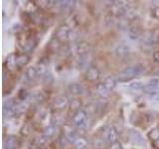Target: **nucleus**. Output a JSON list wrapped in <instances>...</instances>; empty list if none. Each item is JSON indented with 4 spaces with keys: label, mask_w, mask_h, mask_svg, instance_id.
<instances>
[{
    "label": "nucleus",
    "mask_w": 159,
    "mask_h": 149,
    "mask_svg": "<svg viewBox=\"0 0 159 149\" xmlns=\"http://www.w3.org/2000/svg\"><path fill=\"white\" fill-rule=\"evenodd\" d=\"M145 67L142 65H135V66L128 67L125 70H123L118 74L117 81L120 83H126L131 81V79L141 77L142 74L145 73Z\"/></svg>",
    "instance_id": "obj_1"
},
{
    "label": "nucleus",
    "mask_w": 159,
    "mask_h": 149,
    "mask_svg": "<svg viewBox=\"0 0 159 149\" xmlns=\"http://www.w3.org/2000/svg\"><path fill=\"white\" fill-rule=\"evenodd\" d=\"M87 119H88V114L87 112L81 109L77 112H75L72 118L73 125L78 128V129H84L87 125Z\"/></svg>",
    "instance_id": "obj_2"
},
{
    "label": "nucleus",
    "mask_w": 159,
    "mask_h": 149,
    "mask_svg": "<svg viewBox=\"0 0 159 149\" xmlns=\"http://www.w3.org/2000/svg\"><path fill=\"white\" fill-rule=\"evenodd\" d=\"M140 38H141V40H140L141 48H142V50H144V51H146V52L150 51V50L156 45L157 40L152 33L143 34Z\"/></svg>",
    "instance_id": "obj_3"
},
{
    "label": "nucleus",
    "mask_w": 159,
    "mask_h": 149,
    "mask_svg": "<svg viewBox=\"0 0 159 149\" xmlns=\"http://www.w3.org/2000/svg\"><path fill=\"white\" fill-rule=\"evenodd\" d=\"M55 37L59 42H67L69 39H71V27L67 24L59 26L55 33Z\"/></svg>",
    "instance_id": "obj_4"
},
{
    "label": "nucleus",
    "mask_w": 159,
    "mask_h": 149,
    "mask_svg": "<svg viewBox=\"0 0 159 149\" xmlns=\"http://www.w3.org/2000/svg\"><path fill=\"white\" fill-rule=\"evenodd\" d=\"M89 51H91V46H89V43L84 42V41H82V42L76 44L74 47V52L77 55L78 58L87 57Z\"/></svg>",
    "instance_id": "obj_5"
},
{
    "label": "nucleus",
    "mask_w": 159,
    "mask_h": 149,
    "mask_svg": "<svg viewBox=\"0 0 159 149\" xmlns=\"http://www.w3.org/2000/svg\"><path fill=\"white\" fill-rule=\"evenodd\" d=\"M69 104H70V102H69L68 97L61 94V96H58L55 97L53 102V107L54 109H56L57 111H62L69 106Z\"/></svg>",
    "instance_id": "obj_6"
},
{
    "label": "nucleus",
    "mask_w": 159,
    "mask_h": 149,
    "mask_svg": "<svg viewBox=\"0 0 159 149\" xmlns=\"http://www.w3.org/2000/svg\"><path fill=\"white\" fill-rule=\"evenodd\" d=\"M128 137L130 139V141L136 144V145H146V141L142 136V134L139 131L135 130V129H130L129 130Z\"/></svg>",
    "instance_id": "obj_7"
},
{
    "label": "nucleus",
    "mask_w": 159,
    "mask_h": 149,
    "mask_svg": "<svg viewBox=\"0 0 159 149\" xmlns=\"http://www.w3.org/2000/svg\"><path fill=\"white\" fill-rule=\"evenodd\" d=\"M104 138H106V141L109 144L118 141V133L116 129L114 128V126H109L104 131Z\"/></svg>",
    "instance_id": "obj_8"
},
{
    "label": "nucleus",
    "mask_w": 159,
    "mask_h": 149,
    "mask_svg": "<svg viewBox=\"0 0 159 149\" xmlns=\"http://www.w3.org/2000/svg\"><path fill=\"white\" fill-rule=\"evenodd\" d=\"M20 146V140L13 135H10L4 139L3 142V147L4 149H16Z\"/></svg>",
    "instance_id": "obj_9"
},
{
    "label": "nucleus",
    "mask_w": 159,
    "mask_h": 149,
    "mask_svg": "<svg viewBox=\"0 0 159 149\" xmlns=\"http://www.w3.org/2000/svg\"><path fill=\"white\" fill-rule=\"evenodd\" d=\"M101 77V72L97 67H89L86 72V79L89 82H96Z\"/></svg>",
    "instance_id": "obj_10"
},
{
    "label": "nucleus",
    "mask_w": 159,
    "mask_h": 149,
    "mask_svg": "<svg viewBox=\"0 0 159 149\" xmlns=\"http://www.w3.org/2000/svg\"><path fill=\"white\" fill-rule=\"evenodd\" d=\"M64 130H65V136L68 138V140L70 142H73V143L76 142L79 136H78L77 131L72 127V125H66L64 128Z\"/></svg>",
    "instance_id": "obj_11"
},
{
    "label": "nucleus",
    "mask_w": 159,
    "mask_h": 149,
    "mask_svg": "<svg viewBox=\"0 0 159 149\" xmlns=\"http://www.w3.org/2000/svg\"><path fill=\"white\" fill-rule=\"evenodd\" d=\"M68 89L71 94L75 97H78V96H82V94L84 93V88L82 86L81 84H78V83H74L71 84L70 86L68 87Z\"/></svg>",
    "instance_id": "obj_12"
},
{
    "label": "nucleus",
    "mask_w": 159,
    "mask_h": 149,
    "mask_svg": "<svg viewBox=\"0 0 159 149\" xmlns=\"http://www.w3.org/2000/svg\"><path fill=\"white\" fill-rule=\"evenodd\" d=\"M5 66L9 71H12L17 66V56L15 53H11L8 55V57L5 60Z\"/></svg>",
    "instance_id": "obj_13"
},
{
    "label": "nucleus",
    "mask_w": 159,
    "mask_h": 149,
    "mask_svg": "<svg viewBox=\"0 0 159 149\" xmlns=\"http://www.w3.org/2000/svg\"><path fill=\"white\" fill-rule=\"evenodd\" d=\"M114 53H116V57L119 59H125L128 55H129V48L126 45H119L114 50Z\"/></svg>",
    "instance_id": "obj_14"
},
{
    "label": "nucleus",
    "mask_w": 159,
    "mask_h": 149,
    "mask_svg": "<svg viewBox=\"0 0 159 149\" xmlns=\"http://www.w3.org/2000/svg\"><path fill=\"white\" fill-rule=\"evenodd\" d=\"M128 34L129 37L132 39H138L139 37L142 36V31L137 25H132L128 28Z\"/></svg>",
    "instance_id": "obj_15"
},
{
    "label": "nucleus",
    "mask_w": 159,
    "mask_h": 149,
    "mask_svg": "<svg viewBox=\"0 0 159 149\" xmlns=\"http://www.w3.org/2000/svg\"><path fill=\"white\" fill-rule=\"evenodd\" d=\"M58 132V126L53 125V124H50V125H47L43 129V134L46 135L48 138L54 137Z\"/></svg>",
    "instance_id": "obj_16"
},
{
    "label": "nucleus",
    "mask_w": 159,
    "mask_h": 149,
    "mask_svg": "<svg viewBox=\"0 0 159 149\" xmlns=\"http://www.w3.org/2000/svg\"><path fill=\"white\" fill-rule=\"evenodd\" d=\"M51 122L53 125H56V126L61 125V124L65 123V116L61 112H56L51 116Z\"/></svg>",
    "instance_id": "obj_17"
},
{
    "label": "nucleus",
    "mask_w": 159,
    "mask_h": 149,
    "mask_svg": "<svg viewBox=\"0 0 159 149\" xmlns=\"http://www.w3.org/2000/svg\"><path fill=\"white\" fill-rule=\"evenodd\" d=\"M27 109H28V103L22 102L16 103V106H14L13 111H14L15 115H20V114L26 112Z\"/></svg>",
    "instance_id": "obj_18"
},
{
    "label": "nucleus",
    "mask_w": 159,
    "mask_h": 149,
    "mask_svg": "<svg viewBox=\"0 0 159 149\" xmlns=\"http://www.w3.org/2000/svg\"><path fill=\"white\" fill-rule=\"evenodd\" d=\"M48 140H49V138L46 135H44V134L42 133V134H40V135H37L36 137L34 138L33 144H35V145L40 146V147L43 148L48 143Z\"/></svg>",
    "instance_id": "obj_19"
},
{
    "label": "nucleus",
    "mask_w": 159,
    "mask_h": 149,
    "mask_svg": "<svg viewBox=\"0 0 159 149\" xmlns=\"http://www.w3.org/2000/svg\"><path fill=\"white\" fill-rule=\"evenodd\" d=\"M25 77H26L27 81H29V82L34 81V79L38 77V73H37L36 67H29L26 70V73H25Z\"/></svg>",
    "instance_id": "obj_20"
},
{
    "label": "nucleus",
    "mask_w": 159,
    "mask_h": 149,
    "mask_svg": "<svg viewBox=\"0 0 159 149\" xmlns=\"http://www.w3.org/2000/svg\"><path fill=\"white\" fill-rule=\"evenodd\" d=\"M96 89H97V92L99 94L101 97H106L108 96V93H109V89L104 86V84L103 83H98L97 86H96Z\"/></svg>",
    "instance_id": "obj_21"
},
{
    "label": "nucleus",
    "mask_w": 159,
    "mask_h": 149,
    "mask_svg": "<svg viewBox=\"0 0 159 149\" xmlns=\"http://www.w3.org/2000/svg\"><path fill=\"white\" fill-rule=\"evenodd\" d=\"M102 83L104 84V86H106L109 91H112V89L116 87L117 81L113 77L109 76V77H107L106 79H104Z\"/></svg>",
    "instance_id": "obj_22"
},
{
    "label": "nucleus",
    "mask_w": 159,
    "mask_h": 149,
    "mask_svg": "<svg viewBox=\"0 0 159 149\" xmlns=\"http://www.w3.org/2000/svg\"><path fill=\"white\" fill-rule=\"evenodd\" d=\"M30 61V57L26 54H21L17 57V67L22 68L25 67Z\"/></svg>",
    "instance_id": "obj_23"
},
{
    "label": "nucleus",
    "mask_w": 159,
    "mask_h": 149,
    "mask_svg": "<svg viewBox=\"0 0 159 149\" xmlns=\"http://www.w3.org/2000/svg\"><path fill=\"white\" fill-rule=\"evenodd\" d=\"M74 144H75V147H76V149H86L88 147L89 142H88V140L86 138L79 137Z\"/></svg>",
    "instance_id": "obj_24"
},
{
    "label": "nucleus",
    "mask_w": 159,
    "mask_h": 149,
    "mask_svg": "<svg viewBox=\"0 0 159 149\" xmlns=\"http://www.w3.org/2000/svg\"><path fill=\"white\" fill-rule=\"evenodd\" d=\"M36 43L37 42L35 41L34 39H29L28 41L25 43V45H24L22 48H23V50H24L25 52H28V53L29 52H32L33 50L35 49V47H36V45H37Z\"/></svg>",
    "instance_id": "obj_25"
},
{
    "label": "nucleus",
    "mask_w": 159,
    "mask_h": 149,
    "mask_svg": "<svg viewBox=\"0 0 159 149\" xmlns=\"http://www.w3.org/2000/svg\"><path fill=\"white\" fill-rule=\"evenodd\" d=\"M81 107H82V102L78 98L72 99V102H70V108L74 111L77 112L79 111H81Z\"/></svg>",
    "instance_id": "obj_26"
},
{
    "label": "nucleus",
    "mask_w": 159,
    "mask_h": 149,
    "mask_svg": "<svg viewBox=\"0 0 159 149\" xmlns=\"http://www.w3.org/2000/svg\"><path fill=\"white\" fill-rule=\"evenodd\" d=\"M148 138L151 141H155L157 139H159V128H153L150 131L148 132Z\"/></svg>",
    "instance_id": "obj_27"
},
{
    "label": "nucleus",
    "mask_w": 159,
    "mask_h": 149,
    "mask_svg": "<svg viewBox=\"0 0 159 149\" xmlns=\"http://www.w3.org/2000/svg\"><path fill=\"white\" fill-rule=\"evenodd\" d=\"M128 88L132 89V91H140V89H143L144 84L141 82H133L131 84H129Z\"/></svg>",
    "instance_id": "obj_28"
},
{
    "label": "nucleus",
    "mask_w": 159,
    "mask_h": 149,
    "mask_svg": "<svg viewBox=\"0 0 159 149\" xmlns=\"http://www.w3.org/2000/svg\"><path fill=\"white\" fill-rule=\"evenodd\" d=\"M42 79H43L44 84H51L54 82V78L52 76V74L49 73V72H47L46 74H45Z\"/></svg>",
    "instance_id": "obj_29"
},
{
    "label": "nucleus",
    "mask_w": 159,
    "mask_h": 149,
    "mask_svg": "<svg viewBox=\"0 0 159 149\" xmlns=\"http://www.w3.org/2000/svg\"><path fill=\"white\" fill-rule=\"evenodd\" d=\"M60 4H59V6L60 8H61L62 10H67V9H70L72 6H73V4L75 3L74 1H58Z\"/></svg>",
    "instance_id": "obj_30"
},
{
    "label": "nucleus",
    "mask_w": 159,
    "mask_h": 149,
    "mask_svg": "<svg viewBox=\"0 0 159 149\" xmlns=\"http://www.w3.org/2000/svg\"><path fill=\"white\" fill-rule=\"evenodd\" d=\"M32 132V126L31 124H25L21 129V133L24 136H29Z\"/></svg>",
    "instance_id": "obj_31"
},
{
    "label": "nucleus",
    "mask_w": 159,
    "mask_h": 149,
    "mask_svg": "<svg viewBox=\"0 0 159 149\" xmlns=\"http://www.w3.org/2000/svg\"><path fill=\"white\" fill-rule=\"evenodd\" d=\"M37 11V6L34 2H29L26 6V12L27 13H34Z\"/></svg>",
    "instance_id": "obj_32"
},
{
    "label": "nucleus",
    "mask_w": 159,
    "mask_h": 149,
    "mask_svg": "<svg viewBox=\"0 0 159 149\" xmlns=\"http://www.w3.org/2000/svg\"><path fill=\"white\" fill-rule=\"evenodd\" d=\"M147 86H150L153 88H158L159 87V78H152L148 81Z\"/></svg>",
    "instance_id": "obj_33"
},
{
    "label": "nucleus",
    "mask_w": 159,
    "mask_h": 149,
    "mask_svg": "<svg viewBox=\"0 0 159 149\" xmlns=\"http://www.w3.org/2000/svg\"><path fill=\"white\" fill-rule=\"evenodd\" d=\"M18 97L21 99L22 102H24L25 99H27V97H28V93H27V91L26 89H20V92L18 93Z\"/></svg>",
    "instance_id": "obj_34"
},
{
    "label": "nucleus",
    "mask_w": 159,
    "mask_h": 149,
    "mask_svg": "<svg viewBox=\"0 0 159 149\" xmlns=\"http://www.w3.org/2000/svg\"><path fill=\"white\" fill-rule=\"evenodd\" d=\"M147 98L150 102H159V93H149L147 94Z\"/></svg>",
    "instance_id": "obj_35"
},
{
    "label": "nucleus",
    "mask_w": 159,
    "mask_h": 149,
    "mask_svg": "<svg viewBox=\"0 0 159 149\" xmlns=\"http://www.w3.org/2000/svg\"><path fill=\"white\" fill-rule=\"evenodd\" d=\"M59 142H60V145H61V147H66L68 144L70 143V141L68 140V138L66 136H62L61 138L59 139Z\"/></svg>",
    "instance_id": "obj_36"
},
{
    "label": "nucleus",
    "mask_w": 159,
    "mask_h": 149,
    "mask_svg": "<svg viewBox=\"0 0 159 149\" xmlns=\"http://www.w3.org/2000/svg\"><path fill=\"white\" fill-rule=\"evenodd\" d=\"M108 149H123V146H122V144L120 142L117 141V142H114V143L109 144Z\"/></svg>",
    "instance_id": "obj_37"
},
{
    "label": "nucleus",
    "mask_w": 159,
    "mask_h": 149,
    "mask_svg": "<svg viewBox=\"0 0 159 149\" xmlns=\"http://www.w3.org/2000/svg\"><path fill=\"white\" fill-rule=\"evenodd\" d=\"M152 15H153L154 18H156V19L159 20V6L153 8V10H152Z\"/></svg>",
    "instance_id": "obj_38"
},
{
    "label": "nucleus",
    "mask_w": 159,
    "mask_h": 149,
    "mask_svg": "<svg viewBox=\"0 0 159 149\" xmlns=\"http://www.w3.org/2000/svg\"><path fill=\"white\" fill-rule=\"evenodd\" d=\"M153 61L155 62L156 64H159V51H155L152 55Z\"/></svg>",
    "instance_id": "obj_39"
},
{
    "label": "nucleus",
    "mask_w": 159,
    "mask_h": 149,
    "mask_svg": "<svg viewBox=\"0 0 159 149\" xmlns=\"http://www.w3.org/2000/svg\"><path fill=\"white\" fill-rule=\"evenodd\" d=\"M45 3H46V6H47L48 8H51V7H53L56 3H58V1H45Z\"/></svg>",
    "instance_id": "obj_40"
},
{
    "label": "nucleus",
    "mask_w": 159,
    "mask_h": 149,
    "mask_svg": "<svg viewBox=\"0 0 159 149\" xmlns=\"http://www.w3.org/2000/svg\"><path fill=\"white\" fill-rule=\"evenodd\" d=\"M152 146L155 149H159V139H157L155 141H152Z\"/></svg>",
    "instance_id": "obj_41"
},
{
    "label": "nucleus",
    "mask_w": 159,
    "mask_h": 149,
    "mask_svg": "<svg viewBox=\"0 0 159 149\" xmlns=\"http://www.w3.org/2000/svg\"><path fill=\"white\" fill-rule=\"evenodd\" d=\"M153 74H154V76H156V77H159V67L155 68V70L153 71Z\"/></svg>",
    "instance_id": "obj_42"
},
{
    "label": "nucleus",
    "mask_w": 159,
    "mask_h": 149,
    "mask_svg": "<svg viewBox=\"0 0 159 149\" xmlns=\"http://www.w3.org/2000/svg\"><path fill=\"white\" fill-rule=\"evenodd\" d=\"M29 149H43L42 147H40V146H37V145H35V144L32 143V145L29 147Z\"/></svg>",
    "instance_id": "obj_43"
}]
</instances>
